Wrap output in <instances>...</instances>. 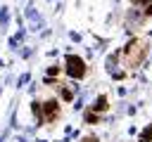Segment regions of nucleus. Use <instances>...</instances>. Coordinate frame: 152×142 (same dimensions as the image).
Returning a JSON list of instances; mask_svg holds the SVG:
<instances>
[{
  "mask_svg": "<svg viewBox=\"0 0 152 142\" xmlns=\"http://www.w3.org/2000/svg\"><path fill=\"white\" fill-rule=\"evenodd\" d=\"M66 73H69L71 78H83V73H86V64H83V59L69 54V57H66Z\"/></svg>",
  "mask_w": 152,
  "mask_h": 142,
  "instance_id": "1",
  "label": "nucleus"
},
{
  "mask_svg": "<svg viewBox=\"0 0 152 142\" xmlns=\"http://www.w3.org/2000/svg\"><path fill=\"white\" fill-rule=\"evenodd\" d=\"M93 109H97V111H104V109H107V97H104V95H100V97H97V102H95V106H93Z\"/></svg>",
  "mask_w": 152,
  "mask_h": 142,
  "instance_id": "2",
  "label": "nucleus"
},
{
  "mask_svg": "<svg viewBox=\"0 0 152 142\" xmlns=\"http://www.w3.org/2000/svg\"><path fill=\"white\" fill-rule=\"evenodd\" d=\"M55 111H57V102H48V104H45V114H48V118H52Z\"/></svg>",
  "mask_w": 152,
  "mask_h": 142,
  "instance_id": "3",
  "label": "nucleus"
},
{
  "mask_svg": "<svg viewBox=\"0 0 152 142\" xmlns=\"http://www.w3.org/2000/svg\"><path fill=\"white\" fill-rule=\"evenodd\" d=\"M150 137H152V125H150V128H147V130H145V133H142V142H147V140H150Z\"/></svg>",
  "mask_w": 152,
  "mask_h": 142,
  "instance_id": "4",
  "label": "nucleus"
},
{
  "mask_svg": "<svg viewBox=\"0 0 152 142\" xmlns=\"http://www.w3.org/2000/svg\"><path fill=\"white\" fill-rule=\"evenodd\" d=\"M145 12H147V14H152V5H147V9H145Z\"/></svg>",
  "mask_w": 152,
  "mask_h": 142,
  "instance_id": "5",
  "label": "nucleus"
}]
</instances>
